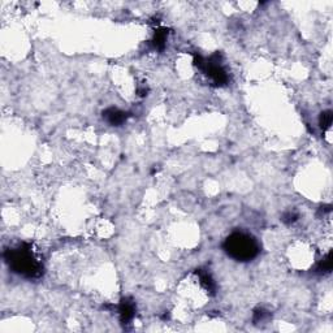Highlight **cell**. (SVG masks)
Returning a JSON list of instances; mask_svg holds the SVG:
<instances>
[{"mask_svg": "<svg viewBox=\"0 0 333 333\" xmlns=\"http://www.w3.org/2000/svg\"><path fill=\"white\" fill-rule=\"evenodd\" d=\"M4 259L12 271L26 279H39L43 275L42 260L37 256L30 244L22 242L16 248L7 249Z\"/></svg>", "mask_w": 333, "mask_h": 333, "instance_id": "6da1fadb", "label": "cell"}, {"mask_svg": "<svg viewBox=\"0 0 333 333\" xmlns=\"http://www.w3.org/2000/svg\"><path fill=\"white\" fill-rule=\"evenodd\" d=\"M224 251L237 262H250L260 252V245L250 233L233 232L225 238L223 244Z\"/></svg>", "mask_w": 333, "mask_h": 333, "instance_id": "7a4b0ae2", "label": "cell"}, {"mask_svg": "<svg viewBox=\"0 0 333 333\" xmlns=\"http://www.w3.org/2000/svg\"><path fill=\"white\" fill-rule=\"evenodd\" d=\"M194 65L209 78L212 85L221 87L229 83V73L223 65V58L219 52L211 55L208 59L194 55Z\"/></svg>", "mask_w": 333, "mask_h": 333, "instance_id": "3957f363", "label": "cell"}, {"mask_svg": "<svg viewBox=\"0 0 333 333\" xmlns=\"http://www.w3.org/2000/svg\"><path fill=\"white\" fill-rule=\"evenodd\" d=\"M117 311H119L120 322L125 326L130 324L136 316V303L133 302V299L130 298H123L117 306Z\"/></svg>", "mask_w": 333, "mask_h": 333, "instance_id": "277c9868", "label": "cell"}, {"mask_svg": "<svg viewBox=\"0 0 333 333\" xmlns=\"http://www.w3.org/2000/svg\"><path fill=\"white\" fill-rule=\"evenodd\" d=\"M128 117V112H124V111L115 108V107H111V108H107L105 111H103V119L112 126H120L124 123H126Z\"/></svg>", "mask_w": 333, "mask_h": 333, "instance_id": "5b68a950", "label": "cell"}, {"mask_svg": "<svg viewBox=\"0 0 333 333\" xmlns=\"http://www.w3.org/2000/svg\"><path fill=\"white\" fill-rule=\"evenodd\" d=\"M166 37H168V30H166V29H164V27L156 29L155 34H154L152 39L150 41V44H151L152 48L158 51L164 50L166 42Z\"/></svg>", "mask_w": 333, "mask_h": 333, "instance_id": "8992f818", "label": "cell"}, {"mask_svg": "<svg viewBox=\"0 0 333 333\" xmlns=\"http://www.w3.org/2000/svg\"><path fill=\"white\" fill-rule=\"evenodd\" d=\"M197 275L199 277V280H201L202 287L205 288L207 291H209V293H215V291H216V284H215V281H213V279L211 277L208 272L199 270L197 272Z\"/></svg>", "mask_w": 333, "mask_h": 333, "instance_id": "52a82bcc", "label": "cell"}, {"mask_svg": "<svg viewBox=\"0 0 333 333\" xmlns=\"http://www.w3.org/2000/svg\"><path fill=\"white\" fill-rule=\"evenodd\" d=\"M332 264H333L332 252L330 251L318 263V266H316V272H318V273H322V275L323 273H330V272L332 271Z\"/></svg>", "mask_w": 333, "mask_h": 333, "instance_id": "ba28073f", "label": "cell"}, {"mask_svg": "<svg viewBox=\"0 0 333 333\" xmlns=\"http://www.w3.org/2000/svg\"><path fill=\"white\" fill-rule=\"evenodd\" d=\"M332 120H333V115L331 111H324L320 115V119H319V124H320V128L323 130H326L332 125Z\"/></svg>", "mask_w": 333, "mask_h": 333, "instance_id": "9c48e42d", "label": "cell"}, {"mask_svg": "<svg viewBox=\"0 0 333 333\" xmlns=\"http://www.w3.org/2000/svg\"><path fill=\"white\" fill-rule=\"evenodd\" d=\"M268 318H270L268 311L263 310V309H256V310L254 311V318H252V320H254L255 324H259V323L266 322Z\"/></svg>", "mask_w": 333, "mask_h": 333, "instance_id": "30bf717a", "label": "cell"}, {"mask_svg": "<svg viewBox=\"0 0 333 333\" xmlns=\"http://www.w3.org/2000/svg\"><path fill=\"white\" fill-rule=\"evenodd\" d=\"M297 219H298V213L293 212V211H288V212L284 213L281 220H283L285 224H293L294 221H297Z\"/></svg>", "mask_w": 333, "mask_h": 333, "instance_id": "8fae6325", "label": "cell"}]
</instances>
